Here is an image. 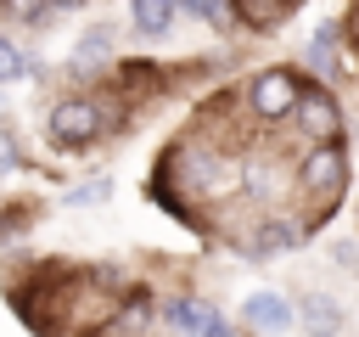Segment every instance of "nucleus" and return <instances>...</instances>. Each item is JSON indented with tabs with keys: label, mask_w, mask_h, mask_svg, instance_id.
<instances>
[{
	"label": "nucleus",
	"mask_w": 359,
	"mask_h": 337,
	"mask_svg": "<svg viewBox=\"0 0 359 337\" xmlns=\"http://www.w3.org/2000/svg\"><path fill=\"white\" fill-rule=\"evenodd\" d=\"M202 337H236V331H230V326H224V320H219V315H213V320H208V326H202Z\"/></svg>",
	"instance_id": "obj_17"
},
{
	"label": "nucleus",
	"mask_w": 359,
	"mask_h": 337,
	"mask_svg": "<svg viewBox=\"0 0 359 337\" xmlns=\"http://www.w3.org/2000/svg\"><path fill=\"white\" fill-rule=\"evenodd\" d=\"M107 51H112V28H107V22H95V28L79 39V62H101Z\"/></svg>",
	"instance_id": "obj_12"
},
{
	"label": "nucleus",
	"mask_w": 359,
	"mask_h": 337,
	"mask_svg": "<svg viewBox=\"0 0 359 337\" xmlns=\"http://www.w3.org/2000/svg\"><path fill=\"white\" fill-rule=\"evenodd\" d=\"M101 129H107V118H101V107L84 101V95H67V101L50 107V135H56L62 146H90Z\"/></svg>",
	"instance_id": "obj_2"
},
{
	"label": "nucleus",
	"mask_w": 359,
	"mask_h": 337,
	"mask_svg": "<svg viewBox=\"0 0 359 337\" xmlns=\"http://www.w3.org/2000/svg\"><path fill=\"white\" fill-rule=\"evenodd\" d=\"M241 315H247V326H258V331H286V326L297 320V309H292L280 292H247Z\"/></svg>",
	"instance_id": "obj_5"
},
{
	"label": "nucleus",
	"mask_w": 359,
	"mask_h": 337,
	"mask_svg": "<svg viewBox=\"0 0 359 337\" xmlns=\"http://www.w3.org/2000/svg\"><path fill=\"white\" fill-rule=\"evenodd\" d=\"M107 191H112V180H95V185H79L67 202H95V197H107Z\"/></svg>",
	"instance_id": "obj_16"
},
{
	"label": "nucleus",
	"mask_w": 359,
	"mask_h": 337,
	"mask_svg": "<svg viewBox=\"0 0 359 337\" xmlns=\"http://www.w3.org/2000/svg\"><path fill=\"white\" fill-rule=\"evenodd\" d=\"M196 22H208V28H230L236 22V6H219V0H196V6H185Z\"/></svg>",
	"instance_id": "obj_11"
},
{
	"label": "nucleus",
	"mask_w": 359,
	"mask_h": 337,
	"mask_svg": "<svg viewBox=\"0 0 359 337\" xmlns=\"http://www.w3.org/2000/svg\"><path fill=\"white\" fill-rule=\"evenodd\" d=\"M0 168H11V146H6V135H0Z\"/></svg>",
	"instance_id": "obj_18"
},
{
	"label": "nucleus",
	"mask_w": 359,
	"mask_h": 337,
	"mask_svg": "<svg viewBox=\"0 0 359 337\" xmlns=\"http://www.w3.org/2000/svg\"><path fill=\"white\" fill-rule=\"evenodd\" d=\"M236 17H241V22H264V28H269V22L292 17V6H236Z\"/></svg>",
	"instance_id": "obj_15"
},
{
	"label": "nucleus",
	"mask_w": 359,
	"mask_h": 337,
	"mask_svg": "<svg viewBox=\"0 0 359 337\" xmlns=\"http://www.w3.org/2000/svg\"><path fill=\"white\" fill-rule=\"evenodd\" d=\"M151 320H157L151 298H129L123 309H112V320H107V331H101V337H146V331H151Z\"/></svg>",
	"instance_id": "obj_7"
},
{
	"label": "nucleus",
	"mask_w": 359,
	"mask_h": 337,
	"mask_svg": "<svg viewBox=\"0 0 359 337\" xmlns=\"http://www.w3.org/2000/svg\"><path fill=\"white\" fill-rule=\"evenodd\" d=\"M17 73H34V62H28V56H17V45L0 34V84H6V79H17Z\"/></svg>",
	"instance_id": "obj_13"
},
{
	"label": "nucleus",
	"mask_w": 359,
	"mask_h": 337,
	"mask_svg": "<svg viewBox=\"0 0 359 337\" xmlns=\"http://www.w3.org/2000/svg\"><path fill=\"white\" fill-rule=\"evenodd\" d=\"M303 242V225H292V219H269L258 236H252V253H280V247H297Z\"/></svg>",
	"instance_id": "obj_10"
},
{
	"label": "nucleus",
	"mask_w": 359,
	"mask_h": 337,
	"mask_svg": "<svg viewBox=\"0 0 359 337\" xmlns=\"http://www.w3.org/2000/svg\"><path fill=\"white\" fill-rule=\"evenodd\" d=\"M163 320H168V326H174L180 337H202V326L213 320V309H208V303H196V298H174Z\"/></svg>",
	"instance_id": "obj_8"
},
{
	"label": "nucleus",
	"mask_w": 359,
	"mask_h": 337,
	"mask_svg": "<svg viewBox=\"0 0 359 337\" xmlns=\"http://www.w3.org/2000/svg\"><path fill=\"white\" fill-rule=\"evenodd\" d=\"M292 118H297V129L314 135V140H331V135L342 129V112H337V101H331L325 90H303L297 107H292Z\"/></svg>",
	"instance_id": "obj_4"
},
{
	"label": "nucleus",
	"mask_w": 359,
	"mask_h": 337,
	"mask_svg": "<svg viewBox=\"0 0 359 337\" xmlns=\"http://www.w3.org/2000/svg\"><path fill=\"white\" fill-rule=\"evenodd\" d=\"M297 320H303V331H309V337H337V326H342V315H337V303H331L325 292H303Z\"/></svg>",
	"instance_id": "obj_6"
},
{
	"label": "nucleus",
	"mask_w": 359,
	"mask_h": 337,
	"mask_svg": "<svg viewBox=\"0 0 359 337\" xmlns=\"http://www.w3.org/2000/svg\"><path fill=\"white\" fill-rule=\"evenodd\" d=\"M309 62H314V67H337V34H331V28H320V34H314Z\"/></svg>",
	"instance_id": "obj_14"
},
{
	"label": "nucleus",
	"mask_w": 359,
	"mask_h": 337,
	"mask_svg": "<svg viewBox=\"0 0 359 337\" xmlns=\"http://www.w3.org/2000/svg\"><path fill=\"white\" fill-rule=\"evenodd\" d=\"M168 22H174V6H168V0H140V6H135V28H140V39H163Z\"/></svg>",
	"instance_id": "obj_9"
},
{
	"label": "nucleus",
	"mask_w": 359,
	"mask_h": 337,
	"mask_svg": "<svg viewBox=\"0 0 359 337\" xmlns=\"http://www.w3.org/2000/svg\"><path fill=\"white\" fill-rule=\"evenodd\" d=\"M297 95H303V79H297L292 67H269V73H258V79L247 84V101H252V112H258L264 124H275V118H292Z\"/></svg>",
	"instance_id": "obj_1"
},
{
	"label": "nucleus",
	"mask_w": 359,
	"mask_h": 337,
	"mask_svg": "<svg viewBox=\"0 0 359 337\" xmlns=\"http://www.w3.org/2000/svg\"><path fill=\"white\" fill-rule=\"evenodd\" d=\"M342 174H348V157H342V146H314V152L303 157V168H297L303 191H314V197H331V191H342Z\"/></svg>",
	"instance_id": "obj_3"
}]
</instances>
